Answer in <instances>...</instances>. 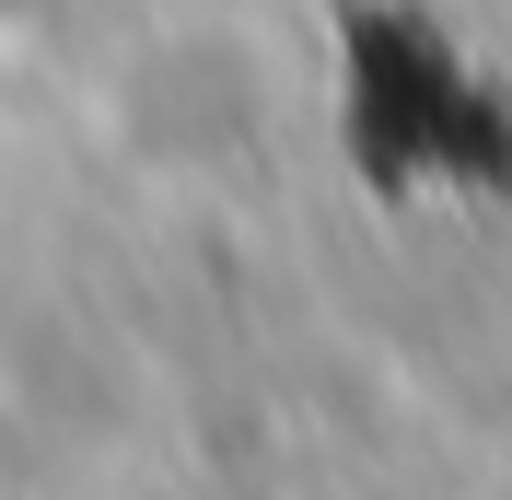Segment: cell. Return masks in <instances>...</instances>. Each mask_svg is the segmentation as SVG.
Returning <instances> with one entry per match:
<instances>
[{
	"label": "cell",
	"mask_w": 512,
	"mask_h": 500,
	"mask_svg": "<svg viewBox=\"0 0 512 500\" xmlns=\"http://www.w3.org/2000/svg\"><path fill=\"white\" fill-rule=\"evenodd\" d=\"M35 12H47V0H0V35H24V24H35Z\"/></svg>",
	"instance_id": "obj_1"
}]
</instances>
